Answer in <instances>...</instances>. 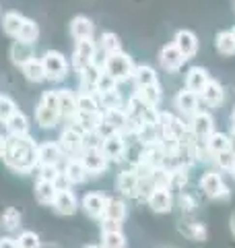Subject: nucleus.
Listing matches in <instances>:
<instances>
[{
  "instance_id": "nucleus-38",
  "label": "nucleus",
  "mask_w": 235,
  "mask_h": 248,
  "mask_svg": "<svg viewBox=\"0 0 235 248\" xmlns=\"http://www.w3.org/2000/svg\"><path fill=\"white\" fill-rule=\"evenodd\" d=\"M0 228H4L6 232H15L21 228V211L15 207L4 209L2 215H0Z\"/></svg>"
},
{
  "instance_id": "nucleus-30",
  "label": "nucleus",
  "mask_w": 235,
  "mask_h": 248,
  "mask_svg": "<svg viewBox=\"0 0 235 248\" xmlns=\"http://www.w3.org/2000/svg\"><path fill=\"white\" fill-rule=\"evenodd\" d=\"M134 95L147 108H157L161 104V99H163V91H161V85H151V87H136Z\"/></svg>"
},
{
  "instance_id": "nucleus-56",
  "label": "nucleus",
  "mask_w": 235,
  "mask_h": 248,
  "mask_svg": "<svg viewBox=\"0 0 235 248\" xmlns=\"http://www.w3.org/2000/svg\"><path fill=\"white\" fill-rule=\"evenodd\" d=\"M4 151H6V137L0 135V157H4Z\"/></svg>"
},
{
  "instance_id": "nucleus-26",
  "label": "nucleus",
  "mask_w": 235,
  "mask_h": 248,
  "mask_svg": "<svg viewBox=\"0 0 235 248\" xmlns=\"http://www.w3.org/2000/svg\"><path fill=\"white\" fill-rule=\"evenodd\" d=\"M205 147L206 151L210 153V157H215V155L223 153V151H229L231 149V141H229V135L227 133H219V130H215L213 135H210L206 141H205Z\"/></svg>"
},
{
  "instance_id": "nucleus-12",
  "label": "nucleus",
  "mask_w": 235,
  "mask_h": 248,
  "mask_svg": "<svg viewBox=\"0 0 235 248\" xmlns=\"http://www.w3.org/2000/svg\"><path fill=\"white\" fill-rule=\"evenodd\" d=\"M159 62H161V66L165 68L167 73H177L188 60H186L184 54L176 48V44L171 42V44H165V46L161 48V52H159Z\"/></svg>"
},
{
  "instance_id": "nucleus-43",
  "label": "nucleus",
  "mask_w": 235,
  "mask_h": 248,
  "mask_svg": "<svg viewBox=\"0 0 235 248\" xmlns=\"http://www.w3.org/2000/svg\"><path fill=\"white\" fill-rule=\"evenodd\" d=\"M99 99L95 93H78L76 95V110L78 112H99Z\"/></svg>"
},
{
  "instance_id": "nucleus-17",
  "label": "nucleus",
  "mask_w": 235,
  "mask_h": 248,
  "mask_svg": "<svg viewBox=\"0 0 235 248\" xmlns=\"http://www.w3.org/2000/svg\"><path fill=\"white\" fill-rule=\"evenodd\" d=\"M210 81V75L205 66H192V68H188V73H186V89L188 91H192L196 93V95H200L202 89L208 85Z\"/></svg>"
},
{
  "instance_id": "nucleus-39",
  "label": "nucleus",
  "mask_w": 235,
  "mask_h": 248,
  "mask_svg": "<svg viewBox=\"0 0 235 248\" xmlns=\"http://www.w3.org/2000/svg\"><path fill=\"white\" fill-rule=\"evenodd\" d=\"M99 48L103 50L105 56H109V54L122 52V42L116 33H112V31H103L101 37H99Z\"/></svg>"
},
{
  "instance_id": "nucleus-57",
  "label": "nucleus",
  "mask_w": 235,
  "mask_h": 248,
  "mask_svg": "<svg viewBox=\"0 0 235 248\" xmlns=\"http://www.w3.org/2000/svg\"><path fill=\"white\" fill-rule=\"evenodd\" d=\"M229 141H231V151L235 153V128H231V133H229Z\"/></svg>"
},
{
  "instance_id": "nucleus-42",
  "label": "nucleus",
  "mask_w": 235,
  "mask_h": 248,
  "mask_svg": "<svg viewBox=\"0 0 235 248\" xmlns=\"http://www.w3.org/2000/svg\"><path fill=\"white\" fill-rule=\"evenodd\" d=\"M37 37H39V27H37V23H35L33 19H25V21H23V27H21V31H19V35H17V40L33 46V44L37 42Z\"/></svg>"
},
{
  "instance_id": "nucleus-44",
  "label": "nucleus",
  "mask_w": 235,
  "mask_h": 248,
  "mask_svg": "<svg viewBox=\"0 0 235 248\" xmlns=\"http://www.w3.org/2000/svg\"><path fill=\"white\" fill-rule=\"evenodd\" d=\"M188 184V168L184 166H176L171 168V180H169V190H179L182 192Z\"/></svg>"
},
{
  "instance_id": "nucleus-32",
  "label": "nucleus",
  "mask_w": 235,
  "mask_h": 248,
  "mask_svg": "<svg viewBox=\"0 0 235 248\" xmlns=\"http://www.w3.org/2000/svg\"><path fill=\"white\" fill-rule=\"evenodd\" d=\"M103 120H105L107 124H112V128L116 130V133H122V135L126 133L128 122H130V118H128V114H126V110H124V108L103 112Z\"/></svg>"
},
{
  "instance_id": "nucleus-36",
  "label": "nucleus",
  "mask_w": 235,
  "mask_h": 248,
  "mask_svg": "<svg viewBox=\"0 0 235 248\" xmlns=\"http://www.w3.org/2000/svg\"><path fill=\"white\" fill-rule=\"evenodd\" d=\"M215 48L219 54H223V56H233L235 54V40H233L231 29H223L215 35Z\"/></svg>"
},
{
  "instance_id": "nucleus-22",
  "label": "nucleus",
  "mask_w": 235,
  "mask_h": 248,
  "mask_svg": "<svg viewBox=\"0 0 235 248\" xmlns=\"http://www.w3.org/2000/svg\"><path fill=\"white\" fill-rule=\"evenodd\" d=\"M58 110H60V118H68L73 120L78 114L76 110V93L70 89H60L58 91Z\"/></svg>"
},
{
  "instance_id": "nucleus-46",
  "label": "nucleus",
  "mask_w": 235,
  "mask_h": 248,
  "mask_svg": "<svg viewBox=\"0 0 235 248\" xmlns=\"http://www.w3.org/2000/svg\"><path fill=\"white\" fill-rule=\"evenodd\" d=\"M97 99H99V106L103 108V110L107 112V110H118V108H124L122 106V95H120V91H109V93H105V95H97Z\"/></svg>"
},
{
  "instance_id": "nucleus-59",
  "label": "nucleus",
  "mask_w": 235,
  "mask_h": 248,
  "mask_svg": "<svg viewBox=\"0 0 235 248\" xmlns=\"http://www.w3.org/2000/svg\"><path fill=\"white\" fill-rule=\"evenodd\" d=\"M231 128H235V108H233V112H231Z\"/></svg>"
},
{
  "instance_id": "nucleus-41",
  "label": "nucleus",
  "mask_w": 235,
  "mask_h": 248,
  "mask_svg": "<svg viewBox=\"0 0 235 248\" xmlns=\"http://www.w3.org/2000/svg\"><path fill=\"white\" fill-rule=\"evenodd\" d=\"M101 248H128V240L124 232H103L101 234Z\"/></svg>"
},
{
  "instance_id": "nucleus-3",
  "label": "nucleus",
  "mask_w": 235,
  "mask_h": 248,
  "mask_svg": "<svg viewBox=\"0 0 235 248\" xmlns=\"http://www.w3.org/2000/svg\"><path fill=\"white\" fill-rule=\"evenodd\" d=\"M200 190L205 192L208 199H215V201H227L231 197V190L227 186L223 174L219 170H208V172L202 174L200 178Z\"/></svg>"
},
{
  "instance_id": "nucleus-25",
  "label": "nucleus",
  "mask_w": 235,
  "mask_h": 248,
  "mask_svg": "<svg viewBox=\"0 0 235 248\" xmlns=\"http://www.w3.org/2000/svg\"><path fill=\"white\" fill-rule=\"evenodd\" d=\"M4 124H6V130H9L11 137H27L29 135V118L21 110L15 112Z\"/></svg>"
},
{
  "instance_id": "nucleus-20",
  "label": "nucleus",
  "mask_w": 235,
  "mask_h": 248,
  "mask_svg": "<svg viewBox=\"0 0 235 248\" xmlns=\"http://www.w3.org/2000/svg\"><path fill=\"white\" fill-rule=\"evenodd\" d=\"M93 31H95V25L89 17L85 15H78L70 21V35L74 37L76 42H83V40H93Z\"/></svg>"
},
{
  "instance_id": "nucleus-23",
  "label": "nucleus",
  "mask_w": 235,
  "mask_h": 248,
  "mask_svg": "<svg viewBox=\"0 0 235 248\" xmlns=\"http://www.w3.org/2000/svg\"><path fill=\"white\" fill-rule=\"evenodd\" d=\"M136 184H138V176L134 174V170H124V172L118 174V178H116V188L124 197H132V199H134Z\"/></svg>"
},
{
  "instance_id": "nucleus-15",
  "label": "nucleus",
  "mask_w": 235,
  "mask_h": 248,
  "mask_svg": "<svg viewBox=\"0 0 235 248\" xmlns=\"http://www.w3.org/2000/svg\"><path fill=\"white\" fill-rule=\"evenodd\" d=\"M81 161H83L85 170H87L89 174H93V176L103 174L107 170V164H109L107 157L101 153V149H85L83 155H81Z\"/></svg>"
},
{
  "instance_id": "nucleus-10",
  "label": "nucleus",
  "mask_w": 235,
  "mask_h": 248,
  "mask_svg": "<svg viewBox=\"0 0 235 248\" xmlns=\"http://www.w3.org/2000/svg\"><path fill=\"white\" fill-rule=\"evenodd\" d=\"M126 149H128V143L122 133L109 135L103 139V143H101V153L107 157V161H120L124 155H126Z\"/></svg>"
},
{
  "instance_id": "nucleus-27",
  "label": "nucleus",
  "mask_w": 235,
  "mask_h": 248,
  "mask_svg": "<svg viewBox=\"0 0 235 248\" xmlns=\"http://www.w3.org/2000/svg\"><path fill=\"white\" fill-rule=\"evenodd\" d=\"M132 79H134L136 87H151V85H159V77H157L155 68L148 66V64H136Z\"/></svg>"
},
{
  "instance_id": "nucleus-58",
  "label": "nucleus",
  "mask_w": 235,
  "mask_h": 248,
  "mask_svg": "<svg viewBox=\"0 0 235 248\" xmlns=\"http://www.w3.org/2000/svg\"><path fill=\"white\" fill-rule=\"evenodd\" d=\"M231 232H233V236H235V213L231 215Z\"/></svg>"
},
{
  "instance_id": "nucleus-35",
  "label": "nucleus",
  "mask_w": 235,
  "mask_h": 248,
  "mask_svg": "<svg viewBox=\"0 0 235 248\" xmlns=\"http://www.w3.org/2000/svg\"><path fill=\"white\" fill-rule=\"evenodd\" d=\"M35 120L42 128H52V126H56V122L60 120V112L54 110V108L39 104L37 110H35Z\"/></svg>"
},
{
  "instance_id": "nucleus-50",
  "label": "nucleus",
  "mask_w": 235,
  "mask_h": 248,
  "mask_svg": "<svg viewBox=\"0 0 235 248\" xmlns=\"http://www.w3.org/2000/svg\"><path fill=\"white\" fill-rule=\"evenodd\" d=\"M153 190H155V184H153L151 178H138L134 199H138V201H148V197H151Z\"/></svg>"
},
{
  "instance_id": "nucleus-52",
  "label": "nucleus",
  "mask_w": 235,
  "mask_h": 248,
  "mask_svg": "<svg viewBox=\"0 0 235 248\" xmlns=\"http://www.w3.org/2000/svg\"><path fill=\"white\" fill-rule=\"evenodd\" d=\"M37 176H39V180L56 182V178L60 176V170L58 166H37Z\"/></svg>"
},
{
  "instance_id": "nucleus-16",
  "label": "nucleus",
  "mask_w": 235,
  "mask_h": 248,
  "mask_svg": "<svg viewBox=\"0 0 235 248\" xmlns=\"http://www.w3.org/2000/svg\"><path fill=\"white\" fill-rule=\"evenodd\" d=\"M147 203L151 207V211H155V213H169L171 209H174L176 199L169 188H155Z\"/></svg>"
},
{
  "instance_id": "nucleus-14",
  "label": "nucleus",
  "mask_w": 235,
  "mask_h": 248,
  "mask_svg": "<svg viewBox=\"0 0 235 248\" xmlns=\"http://www.w3.org/2000/svg\"><path fill=\"white\" fill-rule=\"evenodd\" d=\"M174 44H176V48L186 56V60H190L198 54V46H200L198 35L190 29H179L176 33V37H174Z\"/></svg>"
},
{
  "instance_id": "nucleus-6",
  "label": "nucleus",
  "mask_w": 235,
  "mask_h": 248,
  "mask_svg": "<svg viewBox=\"0 0 235 248\" xmlns=\"http://www.w3.org/2000/svg\"><path fill=\"white\" fill-rule=\"evenodd\" d=\"M95 56H97V46L93 40H83V42H76V48H74V54H73V64L74 71L81 75L85 68L95 64Z\"/></svg>"
},
{
  "instance_id": "nucleus-48",
  "label": "nucleus",
  "mask_w": 235,
  "mask_h": 248,
  "mask_svg": "<svg viewBox=\"0 0 235 248\" xmlns=\"http://www.w3.org/2000/svg\"><path fill=\"white\" fill-rule=\"evenodd\" d=\"M15 240H17L19 248H42V240H39V236L35 234V232H31V230L21 232L19 238H15Z\"/></svg>"
},
{
  "instance_id": "nucleus-4",
  "label": "nucleus",
  "mask_w": 235,
  "mask_h": 248,
  "mask_svg": "<svg viewBox=\"0 0 235 248\" xmlns=\"http://www.w3.org/2000/svg\"><path fill=\"white\" fill-rule=\"evenodd\" d=\"M42 64L45 71V79H50V81H62L68 73V62L64 58V54L56 50L45 52L42 58Z\"/></svg>"
},
{
  "instance_id": "nucleus-34",
  "label": "nucleus",
  "mask_w": 235,
  "mask_h": 248,
  "mask_svg": "<svg viewBox=\"0 0 235 248\" xmlns=\"http://www.w3.org/2000/svg\"><path fill=\"white\" fill-rule=\"evenodd\" d=\"M56 195H58V188H56V184H54V182L37 180V184H35V199L42 205H54Z\"/></svg>"
},
{
  "instance_id": "nucleus-9",
  "label": "nucleus",
  "mask_w": 235,
  "mask_h": 248,
  "mask_svg": "<svg viewBox=\"0 0 235 248\" xmlns=\"http://www.w3.org/2000/svg\"><path fill=\"white\" fill-rule=\"evenodd\" d=\"M107 199L103 192H87L81 201V209L87 213L91 219L101 221L105 217V207H107Z\"/></svg>"
},
{
  "instance_id": "nucleus-2",
  "label": "nucleus",
  "mask_w": 235,
  "mask_h": 248,
  "mask_svg": "<svg viewBox=\"0 0 235 248\" xmlns=\"http://www.w3.org/2000/svg\"><path fill=\"white\" fill-rule=\"evenodd\" d=\"M101 68H103V73H107L109 77H114L118 83H124V81L132 79L136 64H134V60H132L126 52H116V54H109V56H105Z\"/></svg>"
},
{
  "instance_id": "nucleus-31",
  "label": "nucleus",
  "mask_w": 235,
  "mask_h": 248,
  "mask_svg": "<svg viewBox=\"0 0 235 248\" xmlns=\"http://www.w3.org/2000/svg\"><path fill=\"white\" fill-rule=\"evenodd\" d=\"M179 234H184L186 238L194 240V242H205L206 240V228L202 226L200 221H192V219H186L177 226Z\"/></svg>"
},
{
  "instance_id": "nucleus-7",
  "label": "nucleus",
  "mask_w": 235,
  "mask_h": 248,
  "mask_svg": "<svg viewBox=\"0 0 235 248\" xmlns=\"http://www.w3.org/2000/svg\"><path fill=\"white\" fill-rule=\"evenodd\" d=\"M58 143L62 147V151H64V155H68L70 159L73 157L81 159V155L85 151V141H83V133L76 126H68V128L62 130Z\"/></svg>"
},
{
  "instance_id": "nucleus-13",
  "label": "nucleus",
  "mask_w": 235,
  "mask_h": 248,
  "mask_svg": "<svg viewBox=\"0 0 235 248\" xmlns=\"http://www.w3.org/2000/svg\"><path fill=\"white\" fill-rule=\"evenodd\" d=\"M64 151L58 141H45L37 145V166H58Z\"/></svg>"
},
{
  "instance_id": "nucleus-5",
  "label": "nucleus",
  "mask_w": 235,
  "mask_h": 248,
  "mask_svg": "<svg viewBox=\"0 0 235 248\" xmlns=\"http://www.w3.org/2000/svg\"><path fill=\"white\" fill-rule=\"evenodd\" d=\"M159 130H161V139H176V141H182L188 135V122H184V118L171 114V112H161V122H159Z\"/></svg>"
},
{
  "instance_id": "nucleus-62",
  "label": "nucleus",
  "mask_w": 235,
  "mask_h": 248,
  "mask_svg": "<svg viewBox=\"0 0 235 248\" xmlns=\"http://www.w3.org/2000/svg\"><path fill=\"white\" fill-rule=\"evenodd\" d=\"M231 176H233V178H235V170H233V172H231Z\"/></svg>"
},
{
  "instance_id": "nucleus-28",
  "label": "nucleus",
  "mask_w": 235,
  "mask_h": 248,
  "mask_svg": "<svg viewBox=\"0 0 235 248\" xmlns=\"http://www.w3.org/2000/svg\"><path fill=\"white\" fill-rule=\"evenodd\" d=\"M11 58H13V62L17 66H25L27 62H31L35 58V54H33V46L31 44H25V42H15L13 44V48H11Z\"/></svg>"
},
{
  "instance_id": "nucleus-19",
  "label": "nucleus",
  "mask_w": 235,
  "mask_h": 248,
  "mask_svg": "<svg viewBox=\"0 0 235 248\" xmlns=\"http://www.w3.org/2000/svg\"><path fill=\"white\" fill-rule=\"evenodd\" d=\"M73 126H76L81 133H97V128L103 122V112H78L73 118Z\"/></svg>"
},
{
  "instance_id": "nucleus-45",
  "label": "nucleus",
  "mask_w": 235,
  "mask_h": 248,
  "mask_svg": "<svg viewBox=\"0 0 235 248\" xmlns=\"http://www.w3.org/2000/svg\"><path fill=\"white\" fill-rule=\"evenodd\" d=\"M151 180L155 184V188H169V180H171V168L167 166H159L153 170Z\"/></svg>"
},
{
  "instance_id": "nucleus-54",
  "label": "nucleus",
  "mask_w": 235,
  "mask_h": 248,
  "mask_svg": "<svg viewBox=\"0 0 235 248\" xmlns=\"http://www.w3.org/2000/svg\"><path fill=\"white\" fill-rule=\"evenodd\" d=\"M99 223H101V234H103V232H122V223L120 221L105 219V217H103Z\"/></svg>"
},
{
  "instance_id": "nucleus-49",
  "label": "nucleus",
  "mask_w": 235,
  "mask_h": 248,
  "mask_svg": "<svg viewBox=\"0 0 235 248\" xmlns=\"http://www.w3.org/2000/svg\"><path fill=\"white\" fill-rule=\"evenodd\" d=\"M116 89H118V81L114 79V77H109L107 73L101 71L99 79H97V91H95V95H105V93L116 91Z\"/></svg>"
},
{
  "instance_id": "nucleus-1",
  "label": "nucleus",
  "mask_w": 235,
  "mask_h": 248,
  "mask_svg": "<svg viewBox=\"0 0 235 248\" xmlns=\"http://www.w3.org/2000/svg\"><path fill=\"white\" fill-rule=\"evenodd\" d=\"M4 164L17 174H31L37 168V143L27 137H6Z\"/></svg>"
},
{
  "instance_id": "nucleus-40",
  "label": "nucleus",
  "mask_w": 235,
  "mask_h": 248,
  "mask_svg": "<svg viewBox=\"0 0 235 248\" xmlns=\"http://www.w3.org/2000/svg\"><path fill=\"white\" fill-rule=\"evenodd\" d=\"M23 75H25V79L31 81V83H42V81H45V71H44L42 60L33 58L31 62H27V64L23 66Z\"/></svg>"
},
{
  "instance_id": "nucleus-53",
  "label": "nucleus",
  "mask_w": 235,
  "mask_h": 248,
  "mask_svg": "<svg viewBox=\"0 0 235 248\" xmlns=\"http://www.w3.org/2000/svg\"><path fill=\"white\" fill-rule=\"evenodd\" d=\"M179 205H182V209L186 213H192L196 207H198V203H196V199L192 197V195H188L186 190H182L179 192Z\"/></svg>"
},
{
  "instance_id": "nucleus-51",
  "label": "nucleus",
  "mask_w": 235,
  "mask_h": 248,
  "mask_svg": "<svg viewBox=\"0 0 235 248\" xmlns=\"http://www.w3.org/2000/svg\"><path fill=\"white\" fill-rule=\"evenodd\" d=\"M15 112H17V104L9 95H0V122H6Z\"/></svg>"
},
{
  "instance_id": "nucleus-47",
  "label": "nucleus",
  "mask_w": 235,
  "mask_h": 248,
  "mask_svg": "<svg viewBox=\"0 0 235 248\" xmlns=\"http://www.w3.org/2000/svg\"><path fill=\"white\" fill-rule=\"evenodd\" d=\"M213 159H215V164L219 168V172H233V170H235V153L231 149L215 155Z\"/></svg>"
},
{
  "instance_id": "nucleus-21",
  "label": "nucleus",
  "mask_w": 235,
  "mask_h": 248,
  "mask_svg": "<svg viewBox=\"0 0 235 248\" xmlns=\"http://www.w3.org/2000/svg\"><path fill=\"white\" fill-rule=\"evenodd\" d=\"M54 211H56L58 215H73L76 213V209H78V201L74 197V192L73 190H58V195H56V201H54Z\"/></svg>"
},
{
  "instance_id": "nucleus-18",
  "label": "nucleus",
  "mask_w": 235,
  "mask_h": 248,
  "mask_svg": "<svg viewBox=\"0 0 235 248\" xmlns=\"http://www.w3.org/2000/svg\"><path fill=\"white\" fill-rule=\"evenodd\" d=\"M198 97H200V102L208 108H221L225 102V87L217 79H210Z\"/></svg>"
},
{
  "instance_id": "nucleus-33",
  "label": "nucleus",
  "mask_w": 235,
  "mask_h": 248,
  "mask_svg": "<svg viewBox=\"0 0 235 248\" xmlns=\"http://www.w3.org/2000/svg\"><path fill=\"white\" fill-rule=\"evenodd\" d=\"M128 215V207L122 199L118 197H109L107 199V207H105V219H114V221H124Z\"/></svg>"
},
{
  "instance_id": "nucleus-11",
  "label": "nucleus",
  "mask_w": 235,
  "mask_h": 248,
  "mask_svg": "<svg viewBox=\"0 0 235 248\" xmlns=\"http://www.w3.org/2000/svg\"><path fill=\"white\" fill-rule=\"evenodd\" d=\"M174 106H176V110L182 114V118H192L196 112H200V97L184 87L182 91L176 93Z\"/></svg>"
},
{
  "instance_id": "nucleus-61",
  "label": "nucleus",
  "mask_w": 235,
  "mask_h": 248,
  "mask_svg": "<svg viewBox=\"0 0 235 248\" xmlns=\"http://www.w3.org/2000/svg\"><path fill=\"white\" fill-rule=\"evenodd\" d=\"M231 33H233V40H235V27H233V29H231Z\"/></svg>"
},
{
  "instance_id": "nucleus-37",
  "label": "nucleus",
  "mask_w": 235,
  "mask_h": 248,
  "mask_svg": "<svg viewBox=\"0 0 235 248\" xmlns=\"http://www.w3.org/2000/svg\"><path fill=\"white\" fill-rule=\"evenodd\" d=\"M23 21H25L23 15H19V13H6L2 17V31L6 35H11V37H17L21 27H23Z\"/></svg>"
},
{
  "instance_id": "nucleus-60",
  "label": "nucleus",
  "mask_w": 235,
  "mask_h": 248,
  "mask_svg": "<svg viewBox=\"0 0 235 248\" xmlns=\"http://www.w3.org/2000/svg\"><path fill=\"white\" fill-rule=\"evenodd\" d=\"M85 248H101V246H97V244H89V246H85Z\"/></svg>"
},
{
  "instance_id": "nucleus-24",
  "label": "nucleus",
  "mask_w": 235,
  "mask_h": 248,
  "mask_svg": "<svg viewBox=\"0 0 235 248\" xmlns=\"http://www.w3.org/2000/svg\"><path fill=\"white\" fill-rule=\"evenodd\" d=\"M62 174L68 178L70 184H83V182H87V178H89V172L85 170L83 161L78 159V157L68 159L66 166H64V172H62Z\"/></svg>"
},
{
  "instance_id": "nucleus-8",
  "label": "nucleus",
  "mask_w": 235,
  "mask_h": 248,
  "mask_svg": "<svg viewBox=\"0 0 235 248\" xmlns=\"http://www.w3.org/2000/svg\"><path fill=\"white\" fill-rule=\"evenodd\" d=\"M188 128L190 133L198 139V141H206V139L215 133V116L206 112V110H200L196 112L190 120H188Z\"/></svg>"
},
{
  "instance_id": "nucleus-55",
  "label": "nucleus",
  "mask_w": 235,
  "mask_h": 248,
  "mask_svg": "<svg viewBox=\"0 0 235 248\" xmlns=\"http://www.w3.org/2000/svg\"><path fill=\"white\" fill-rule=\"evenodd\" d=\"M0 248H19V246H17V240L6 236V238H0Z\"/></svg>"
},
{
  "instance_id": "nucleus-29",
  "label": "nucleus",
  "mask_w": 235,
  "mask_h": 248,
  "mask_svg": "<svg viewBox=\"0 0 235 248\" xmlns=\"http://www.w3.org/2000/svg\"><path fill=\"white\" fill-rule=\"evenodd\" d=\"M101 71H103V68H101L97 62L85 68L81 73V93H95L97 91V79H99Z\"/></svg>"
}]
</instances>
